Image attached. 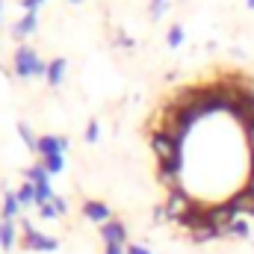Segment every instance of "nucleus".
<instances>
[{
  "label": "nucleus",
  "instance_id": "nucleus-1",
  "mask_svg": "<svg viewBox=\"0 0 254 254\" xmlns=\"http://www.w3.org/2000/svg\"><path fill=\"white\" fill-rule=\"evenodd\" d=\"M21 231H24L21 246H24L27 252H57V249H60V243H57L54 237H48V234L36 231V228H33V222H21Z\"/></svg>",
  "mask_w": 254,
  "mask_h": 254
},
{
  "label": "nucleus",
  "instance_id": "nucleus-2",
  "mask_svg": "<svg viewBox=\"0 0 254 254\" xmlns=\"http://www.w3.org/2000/svg\"><path fill=\"white\" fill-rule=\"evenodd\" d=\"M151 148H154V154H157L160 163H169V160L181 157V142L172 133H166V130H154L151 133Z\"/></svg>",
  "mask_w": 254,
  "mask_h": 254
},
{
  "label": "nucleus",
  "instance_id": "nucleus-3",
  "mask_svg": "<svg viewBox=\"0 0 254 254\" xmlns=\"http://www.w3.org/2000/svg\"><path fill=\"white\" fill-rule=\"evenodd\" d=\"M192 204H195V201H190V198H187V192L178 187V190H172V195H169V201H166V207H163V210H166V216H169V219L181 222Z\"/></svg>",
  "mask_w": 254,
  "mask_h": 254
},
{
  "label": "nucleus",
  "instance_id": "nucleus-4",
  "mask_svg": "<svg viewBox=\"0 0 254 254\" xmlns=\"http://www.w3.org/2000/svg\"><path fill=\"white\" fill-rule=\"evenodd\" d=\"M39 63V57H36V51L33 48H27V45H21L18 51H15V74L18 77H33V68Z\"/></svg>",
  "mask_w": 254,
  "mask_h": 254
},
{
  "label": "nucleus",
  "instance_id": "nucleus-5",
  "mask_svg": "<svg viewBox=\"0 0 254 254\" xmlns=\"http://www.w3.org/2000/svg\"><path fill=\"white\" fill-rule=\"evenodd\" d=\"M65 148H68V139H65V136H42V139H39V154H42V160L63 157Z\"/></svg>",
  "mask_w": 254,
  "mask_h": 254
},
{
  "label": "nucleus",
  "instance_id": "nucleus-6",
  "mask_svg": "<svg viewBox=\"0 0 254 254\" xmlns=\"http://www.w3.org/2000/svg\"><path fill=\"white\" fill-rule=\"evenodd\" d=\"M101 237L107 246H125L127 243V228L119 219H110L107 225H101Z\"/></svg>",
  "mask_w": 254,
  "mask_h": 254
},
{
  "label": "nucleus",
  "instance_id": "nucleus-7",
  "mask_svg": "<svg viewBox=\"0 0 254 254\" xmlns=\"http://www.w3.org/2000/svg\"><path fill=\"white\" fill-rule=\"evenodd\" d=\"M83 216L92 219V222H98V225H107L113 219V213H110V207L104 201H86L83 204Z\"/></svg>",
  "mask_w": 254,
  "mask_h": 254
},
{
  "label": "nucleus",
  "instance_id": "nucleus-8",
  "mask_svg": "<svg viewBox=\"0 0 254 254\" xmlns=\"http://www.w3.org/2000/svg\"><path fill=\"white\" fill-rule=\"evenodd\" d=\"M33 30H36V12H24V15L15 21L12 36H15V39H24V36H30Z\"/></svg>",
  "mask_w": 254,
  "mask_h": 254
},
{
  "label": "nucleus",
  "instance_id": "nucleus-9",
  "mask_svg": "<svg viewBox=\"0 0 254 254\" xmlns=\"http://www.w3.org/2000/svg\"><path fill=\"white\" fill-rule=\"evenodd\" d=\"M0 249L3 252H12L15 249V222L12 219H3L0 222Z\"/></svg>",
  "mask_w": 254,
  "mask_h": 254
},
{
  "label": "nucleus",
  "instance_id": "nucleus-10",
  "mask_svg": "<svg viewBox=\"0 0 254 254\" xmlns=\"http://www.w3.org/2000/svg\"><path fill=\"white\" fill-rule=\"evenodd\" d=\"M18 207H21L18 192H6V195H3V207H0L3 219H15V216H18Z\"/></svg>",
  "mask_w": 254,
  "mask_h": 254
},
{
  "label": "nucleus",
  "instance_id": "nucleus-11",
  "mask_svg": "<svg viewBox=\"0 0 254 254\" xmlns=\"http://www.w3.org/2000/svg\"><path fill=\"white\" fill-rule=\"evenodd\" d=\"M63 74H65V60L63 57L48 63V83H51V86H60V83H63Z\"/></svg>",
  "mask_w": 254,
  "mask_h": 254
},
{
  "label": "nucleus",
  "instance_id": "nucleus-12",
  "mask_svg": "<svg viewBox=\"0 0 254 254\" xmlns=\"http://www.w3.org/2000/svg\"><path fill=\"white\" fill-rule=\"evenodd\" d=\"M36 187V207H45L54 201V192H51V181H42V184H33Z\"/></svg>",
  "mask_w": 254,
  "mask_h": 254
},
{
  "label": "nucleus",
  "instance_id": "nucleus-13",
  "mask_svg": "<svg viewBox=\"0 0 254 254\" xmlns=\"http://www.w3.org/2000/svg\"><path fill=\"white\" fill-rule=\"evenodd\" d=\"M24 175H27V181H30V184H42V181H51V175H48L45 163H36V166H30Z\"/></svg>",
  "mask_w": 254,
  "mask_h": 254
},
{
  "label": "nucleus",
  "instance_id": "nucleus-14",
  "mask_svg": "<svg viewBox=\"0 0 254 254\" xmlns=\"http://www.w3.org/2000/svg\"><path fill=\"white\" fill-rule=\"evenodd\" d=\"M18 201H21V207H27V204H36V187H33L30 181L18 187Z\"/></svg>",
  "mask_w": 254,
  "mask_h": 254
},
{
  "label": "nucleus",
  "instance_id": "nucleus-15",
  "mask_svg": "<svg viewBox=\"0 0 254 254\" xmlns=\"http://www.w3.org/2000/svg\"><path fill=\"white\" fill-rule=\"evenodd\" d=\"M225 234H234V237H243V240H246V237L252 234V228H249V222H246V219H234V222L228 225V231H225Z\"/></svg>",
  "mask_w": 254,
  "mask_h": 254
},
{
  "label": "nucleus",
  "instance_id": "nucleus-16",
  "mask_svg": "<svg viewBox=\"0 0 254 254\" xmlns=\"http://www.w3.org/2000/svg\"><path fill=\"white\" fill-rule=\"evenodd\" d=\"M18 136H21V139H24V145H27V148H30V151H39V139H36V136H33V130H30V127L24 125V122H21V125H18Z\"/></svg>",
  "mask_w": 254,
  "mask_h": 254
},
{
  "label": "nucleus",
  "instance_id": "nucleus-17",
  "mask_svg": "<svg viewBox=\"0 0 254 254\" xmlns=\"http://www.w3.org/2000/svg\"><path fill=\"white\" fill-rule=\"evenodd\" d=\"M166 42H169V48H181V45H184V27L175 24V27L169 30V36H166Z\"/></svg>",
  "mask_w": 254,
  "mask_h": 254
},
{
  "label": "nucleus",
  "instance_id": "nucleus-18",
  "mask_svg": "<svg viewBox=\"0 0 254 254\" xmlns=\"http://www.w3.org/2000/svg\"><path fill=\"white\" fill-rule=\"evenodd\" d=\"M45 163V169H48V175H60L65 169V160L63 157H51V160H42Z\"/></svg>",
  "mask_w": 254,
  "mask_h": 254
},
{
  "label": "nucleus",
  "instance_id": "nucleus-19",
  "mask_svg": "<svg viewBox=\"0 0 254 254\" xmlns=\"http://www.w3.org/2000/svg\"><path fill=\"white\" fill-rule=\"evenodd\" d=\"M98 136H101V127H98V122L92 119V122L86 125V142H98Z\"/></svg>",
  "mask_w": 254,
  "mask_h": 254
},
{
  "label": "nucleus",
  "instance_id": "nucleus-20",
  "mask_svg": "<svg viewBox=\"0 0 254 254\" xmlns=\"http://www.w3.org/2000/svg\"><path fill=\"white\" fill-rule=\"evenodd\" d=\"M51 204H54L57 216H65V213H68V201H65L63 195H54V201H51Z\"/></svg>",
  "mask_w": 254,
  "mask_h": 254
},
{
  "label": "nucleus",
  "instance_id": "nucleus-21",
  "mask_svg": "<svg viewBox=\"0 0 254 254\" xmlns=\"http://www.w3.org/2000/svg\"><path fill=\"white\" fill-rule=\"evenodd\" d=\"M163 12H166V0H151V18L157 21Z\"/></svg>",
  "mask_w": 254,
  "mask_h": 254
},
{
  "label": "nucleus",
  "instance_id": "nucleus-22",
  "mask_svg": "<svg viewBox=\"0 0 254 254\" xmlns=\"http://www.w3.org/2000/svg\"><path fill=\"white\" fill-rule=\"evenodd\" d=\"M246 142L252 145V151H254V116L246 119Z\"/></svg>",
  "mask_w": 254,
  "mask_h": 254
},
{
  "label": "nucleus",
  "instance_id": "nucleus-23",
  "mask_svg": "<svg viewBox=\"0 0 254 254\" xmlns=\"http://www.w3.org/2000/svg\"><path fill=\"white\" fill-rule=\"evenodd\" d=\"M33 77H48V63L45 60H39L36 68H33Z\"/></svg>",
  "mask_w": 254,
  "mask_h": 254
},
{
  "label": "nucleus",
  "instance_id": "nucleus-24",
  "mask_svg": "<svg viewBox=\"0 0 254 254\" xmlns=\"http://www.w3.org/2000/svg\"><path fill=\"white\" fill-rule=\"evenodd\" d=\"M45 0H21V6H24V12H36L39 6H42Z\"/></svg>",
  "mask_w": 254,
  "mask_h": 254
},
{
  "label": "nucleus",
  "instance_id": "nucleus-25",
  "mask_svg": "<svg viewBox=\"0 0 254 254\" xmlns=\"http://www.w3.org/2000/svg\"><path fill=\"white\" fill-rule=\"evenodd\" d=\"M39 213H42L45 219H57V210H54V204H45V207H39Z\"/></svg>",
  "mask_w": 254,
  "mask_h": 254
},
{
  "label": "nucleus",
  "instance_id": "nucleus-26",
  "mask_svg": "<svg viewBox=\"0 0 254 254\" xmlns=\"http://www.w3.org/2000/svg\"><path fill=\"white\" fill-rule=\"evenodd\" d=\"M104 254H127V246H107Z\"/></svg>",
  "mask_w": 254,
  "mask_h": 254
},
{
  "label": "nucleus",
  "instance_id": "nucleus-27",
  "mask_svg": "<svg viewBox=\"0 0 254 254\" xmlns=\"http://www.w3.org/2000/svg\"><path fill=\"white\" fill-rule=\"evenodd\" d=\"M127 254H151V252H148L145 246H136V243H133V246H127Z\"/></svg>",
  "mask_w": 254,
  "mask_h": 254
},
{
  "label": "nucleus",
  "instance_id": "nucleus-28",
  "mask_svg": "<svg viewBox=\"0 0 254 254\" xmlns=\"http://www.w3.org/2000/svg\"><path fill=\"white\" fill-rule=\"evenodd\" d=\"M252 175H254V151H252Z\"/></svg>",
  "mask_w": 254,
  "mask_h": 254
},
{
  "label": "nucleus",
  "instance_id": "nucleus-29",
  "mask_svg": "<svg viewBox=\"0 0 254 254\" xmlns=\"http://www.w3.org/2000/svg\"><path fill=\"white\" fill-rule=\"evenodd\" d=\"M246 3H249V9H254V0H246Z\"/></svg>",
  "mask_w": 254,
  "mask_h": 254
},
{
  "label": "nucleus",
  "instance_id": "nucleus-30",
  "mask_svg": "<svg viewBox=\"0 0 254 254\" xmlns=\"http://www.w3.org/2000/svg\"><path fill=\"white\" fill-rule=\"evenodd\" d=\"M0 12H3V3H0Z\"/></svg>",
  "mask_w": 254,
  "mask_h": 254
},
{
  "label": "nucleus",
  "instance_id": "nucleus-31",
  "mask_svg": "<svg viewBox=\"0 0 254 254\" xmlns=\"http://www.w3.org/2000/svg\"><path fill=\"white\" fill-rule=\"evenodd\" d=\"M74 3H80V0H74Z\"/></svg>",
  "mask_w": 254,
  "mask_h": 254
}]
</instances>
